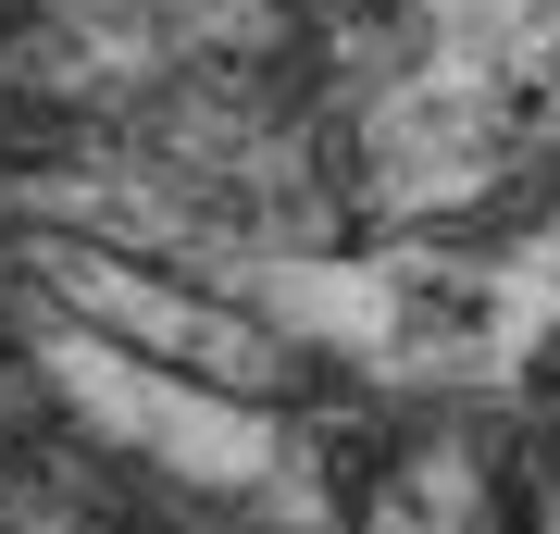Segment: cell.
<instances>
[{"label": "cell", "instance_id": "cell-1", "mask_svg": "<svg viewBox=\"0 0 560 534\" xmlns=\"http://www.w3.org/2000/svg\"><path fill=\"white\" fill-rule=\"evenodd\" d=\"M62 99V0H0V411H25V187L50 162Z\"/></svg>", "mask_w": 560, "mask_h": 534}]
</instances>
